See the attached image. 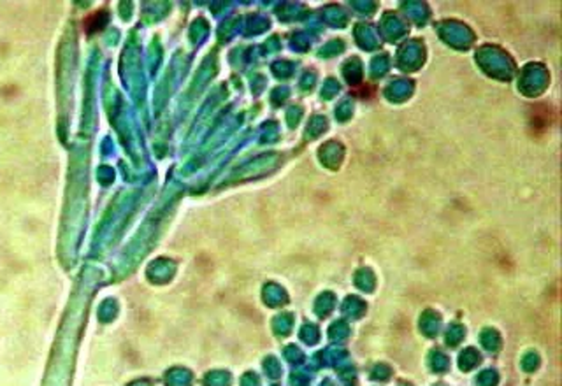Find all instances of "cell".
Here are the masks:
<instances>
[{
	"instance_id": "obj_1",
	"label": "cell",
	"mask_w": 562,
	"mask_h": 386,
	"mask_svg": "<svg viewBox=\"0 0 562 386\" xmlns=\"http://www.w3.org/2000/svg\"><path fill=\"white\" fill-rule=\"evenodd\" d=\"M104 19H106V13H95L91 14L90 18H86L85 21V28L86 32H93V25L97 23V28H102L104 27Z\"/></svg>"
}]
</instances>
